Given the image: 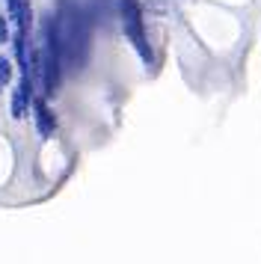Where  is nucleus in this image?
I'll return each instance as SVG.
<instances>
[{"instance_id": "f257e3e1", "label": "nucleus", "mask_w": 261, "mask_h": 264, "mask_svg": "<svg viewBox=\"0 0 261 264\" xmlns=\"http://www.w3.org/2000/svg\"><path fill=\"white\" fill-rule=\"evenodd\" d=\"M122 24H125V33L134 42V48L140 51V57L146 63H152V51L146 45V33H143V15H140V3L137 0H122Z\"/></svg>"}, {"instance_id": "f03ea898", "label": "nucleus", "mask_w": 261, "mask_h": 264, "mask_svg": "<svg viewBox=\"0 0 261 264\" xmlns=\"http://www.w3.org/2000/svg\"><path fill=\"white\" fill-rule=\"evenodd\" d=\"M33 113H36V128H39V134H42V137H54V131H57V119H54L51 107H48L42 98H36L33 101Z\"/></svg>"}, {"instance_id": "7ed1b4c3", "label": "nucleus", "mask_w": 261, "mask_h": 264, "mask_svg": "<svg viewBox=\"0 0 261 264\" xmlns=\"http://www.w3.org/2000/svg\"><path fill=\"white\" fill-rule=\"evenodd\" d=\"M30 101H33V95L27 92V89H15V95H12V116L15 119H24L27 113H30Z\"/></svg>"}, {"instance_id": "20e7f679", "label": "nucleus", "mask_w": 261, "mask_h": 264, "mask_svg": "<svg viewBox=\"0 0 261 264\" xmlns=\"http://www.w3.org/2000/svg\"><path fill=\"white\" fill-rule=\"evenodd\" d=\"M9 80H12V60L0 57V92L9 86Z\"/></svg>"}, {"instance_id": "39448f33", "label": "nucleus", "mask_w": 261, "mask_h": 264, "mask_svg": "<svg viewBox=\"0 0 261 264\" xmlns=\"http://www.w3.org/2000/svg\"><path fill=\"white\" fill-rule=\"evenodd\" d=\"M9 42V27H6V18H0V45Z\"/></svg>"}]
</instances>
